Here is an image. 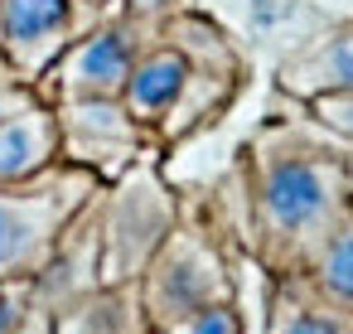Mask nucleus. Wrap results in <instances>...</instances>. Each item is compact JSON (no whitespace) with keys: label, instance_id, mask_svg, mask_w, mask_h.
<instances>
[{"label":"nucleus","instance_id":"f257e3e1","mask_svg":"<svg viewBox=\"0 0 353 334\" xmlns=\"http://www.w3.org/2000/svg\"><path fill=\"white\" fill-rule=\"evenodd\" d=\"M88 194H92V175L78 170L0 184V281H34L49 266L54 247L63 242L73 213L88 204Z\"/></svg>","mask_w":353,"mask_h":334},{"label":"nucleus","instance_id":"f03ea898","mask_svg":"<svg viewBox=\"0 0 353 334\" xmlns=\"http://www.w3.org/2000/svg\"><path fill=\"white\" fill-rule=\"evenodd\" d=\"M339 165L310 150H281L261 165L256 179V218L271 242L310 237L339 204Z\"/></svg>","mask_w":353,"mask_h":334},{"label":"nucleus","instance_id":"7ed1b4c3","mask_svg":"<svg viewBox=\"0 0 353 334\" xmlns=\"http://www.w3.org/2000/svg\"><path fill=\"white\" fill-rule=\"evenodd\" d=\"M136 286H141V310H145L150 329H170L184 315H194V310L218 305V300L232 295L228 271L213 257V247L199 242V237H189V233L160 242L155 257L145 262V276Z\"/></svg>","mask_w":353,"mask_h":334},{"label":"nucleus","instance_id":"20e7f679","mask_svg":"<svg viewBox=\"0 0 353 334\" xmlns=\"http://www.w3.org/2000/svg\"><path fill=\"white\" fill-rule=\"evenodd\" d=\"M170 237V199L165 189L150 179V175H136L117 189L112 199V213L102 223V252H97V281L112 286V281H131L150 257L155 247Z\"/></svg>","mask_w":353,"mask_h":334},{"label":"nucleus","instance_id":"39448f33","mask_svg":"<svg viewBox=\"0 0 353 334\" xmlns=\"http://www.w3.org/2000/svg\"><path fill=\"white\" fill-rule=\"evenodd\" d=\"M68 44V0H0V54L15 73L49 68Z\"/></svg>","mask_w":353,"mask_h":334},{"label":"nucleus","instance_id":"423d86ee","mask_svg":"<svg viewBox=\"0 0 353 334\" xmlns=\"http://www.w3.org/2000/svg\"><path fill=\"white\" fill-rule=\"evenodd\" d=\"M126 73H131V39L121 30H102L73 44L54 78H59V92L73 102V97H121Z\"/></svg>","mask_w":353,"mask_h":334},{"label":"nucleus","instance_id":"0eeeda50","mask_svg":"<svg viewBox=\"0 0 353 334\" xmlns=\"http://www.w3.org/2000/svg\"><path fill=\"white\" fill-rule=\"evenodd\" d=\"M63 136H59V112L30 102L25 112L0 121V184H20L30 175H39L54 155H59Z\"/></svg>","mask_w":353,"mask_h":334},{"label":"nucleus","instance_id":"6e6552de","mask_svg":"<svg viewBox=\"0 0 353 334\" xmlns=\"http://www.w3.org/2000/svg\"><path fill=\"white\" fill-rule=\"evenodd\" d=\"M54 334H150L145 310H141V286L136 281H112L83 291L73 305H63Z\"/></svg>","mask_w":353,"mask_h":334},{"label":"nucleus","instance_id":"1a4fd4ad","mask_svg":"<svg viewBox=\"0 0 353 334\" xmlns=\"http://www.w3.org/2000/svg\"><path fill=\"white\" fill-rule=\"evenodd\" d=\"M184 83H189V59L179 49H155L141 63H131V73L121 83V107L136 121H160L179 107Z\"/></svg>","mask_w":353,"mask_h":334},{"label":"nucleus","instance_id":"9d476101","mask_svg":"<svg viewBox=\"0 0 353 334\" xmlns=\"http://www.w3.org/2000/svg\"><path fill=\"white\" fill-rule=\"evenodd\" d=\"M281 88L300 92V97H319V92H353V25L334 30L329 39H319L314 49H305L300 59H290L281 68Z\"/></svg>","mask_w":353,"mask_h":334},{"label":"nucleus","instance_id":"9b49d317","mask_svg":"<svg viewBox=\"0 0 353 334\" xmlns=\"http://www.w3.org/2000/svg\"><path fill=\"white\" fill-rule=\"evenodd\" d=\"M266 334H339L314 305H305V300H290V291H281L276 300H271V324H266Z\"/></svg>","mask_w":353,"mask_h":334},{"label":"nucleus","instance_id":"f8f14e48","mask_svg":"<svg viewBox=\"0 0 353 334\" xmlns=\"http://www.w3.org/2000/svg\"><path fill=\"white\" fill-rule=\"evenodd\" d=\"M319 281H324L334 295L353 300V228H343V233H334V237L324 242V257H319Z\"/></svg>","mask_w":353,"mask_h":334},{"label":"nucleus","instance_id":"ddd939ff","mask_svg":"<svg viewBox=\"0 0 353 334\" xmlns=\"http://www.w3.org/2000/svg\"><path fill=\"white\" fill-rule=\"evenodd\" d=\"M39 310L34 281H0V334H25V320Z\"/></svg>","mask_w":353,"mask_h":334},{"label":"nucleus","instance_id":"4468645a","mask_svg":"<svg viewBox=\"0 0 353 334\" xmlns=\"http://www.w3.org/2000/svg\"><path fill=\"white\" fill-rule=\"evenodd\" d=\"M160 334H242V320H237V310L228 300H218V305H203V310L184 315L179 324H170Z\"/></svg>","mask_w":353,"mask_h":334},{"label":"nucleus","instance_id":"2eb2a0df","mask_svg":"<svg viewBox=\"0 0 353 334\" xmlns=\"http://www.w3.org/2000/svg\"><path fill=\"white\" fill-rule=\"evenodd\" d=\"M310 112H314L329 131L353 136V92H319V97H310Z\"/></svg>","mask_w":353,"mask_h":334},{"label":"nucleus","instance_id":"dca6fc26","mask_svg":"<svg viewBox=\"0 0 353 334\" xmlns=\"http://www.w3.org/2000/svg\"><path fill=\"white\" fill-rule=\"evenodd\" d=\"M30 102H34V92L25 83H0V121L15 117V112H25Z\"/></svg>","mask_w":353,"mask_h":334},{"label":"nucleus","instance_id":"f3484780","mask_svg":"<svg viewBox=\"0 0 353 334\" xmlns=\"http://www.w3.org/2000/svg\"><path fill=\"white\" fill-rule=\"evenodd\" d=\"M266 6H271V0H256V10H266Z\"/></svg>","mask_w":353,"mask_h":334}]
</instances>
